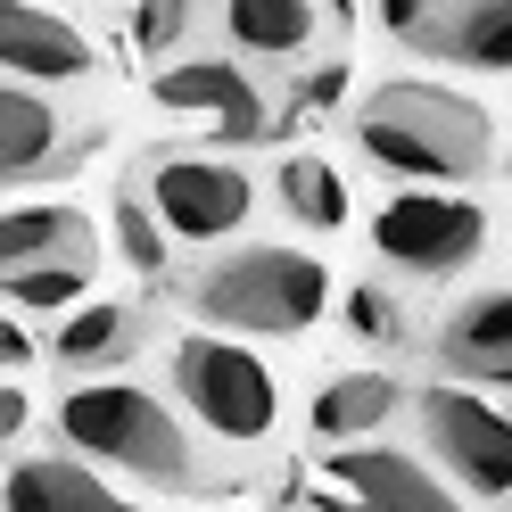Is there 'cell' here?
<instances>
[{
    "instance_id": "cell-1",
    "label": "cell",
    "mask_w": 512,
    "mask_h": 512,
    "mask_svg": "<svg viewBox=\"0 0 512 512\" xmlns=\"http://www.w3.org/2000/svg\"><path fill=\"white\" fill-rule=\"evenodd\" d=\"M356 141L372 166H389L422 190H463L496 166V116L471 100V91H446V83H380L372 100L356 108Z\"/></svg>"
},
{
    "instance_id": "cell-2",
    "label": "cell",
    "mask_w": 512,
    "mask_h": 512,
    "mask_svg": "<svg viewBox=\"0 0 512 512\" xmlns=\"http://www.w3.org/2000/svg\"><path fill=\"white\" fill-rule=\"evenodd\" d=\"M50 422H58V446H67L75 463H91V471H124V479H141V488H174V496L207 488L190 422L166 397L133 389V380H75V389L50 405Z\"/></svg>"
},
{
    "instance_id": "cell-3",
    "label": "cell",
    "mask_w": 512,
    "mask_h": 512,
    "mask_svg": "<svg viewBox=\"0 0 512 512\" xmlns=\"http://www.w3.org/2000/svg\"><path fill=\"white\" fill-rule=\"evenodd\" d=\"M190 314L232 339H298L331 314V265L306 248H281V240L223 248L190 281Z\"/></svg>"
},
{
    "instance_id": "cell-4",
    "label": "cell",
    "mask_w": 512,
    "mask_h": 512,
    "mask_svg": "<svg viewBox=\"0 0 512 512\" xmlns=\"http://www.w3.org/2000/svg\"><path fill=\"white\" fill-rule=\"evenodd\" d=\"M174 397H182L190 430H207L215 446H240V455L273 446V430H281V380L240 339H182L174 347Z\"/></svg>"
},
{
    "instance_id": "cell-5",
    "label": "cell",
    "mask_w": 512,
    "mask_h": 512,
    "mask_svg": "<svg viewBox=\"0 0 512 512\" xmlns=\"http://www.w3.org/2000/svg\"><path fill=\"white\" fill-rule=\"evenodd\" d=\"M422 438L446 471V488L463 504H488V512H512V413L488 405L479 389H455V380H430L422 397Z\"/></svg>"
},
{
    "instance_id": "cell-6",
    "label": "cell",
    "mask_w": 512,
    "mask_h": 512,
    "mask_svg": "<svg viewBox=\"0 0 512 512\" xmlns=\"http://www.w3.org/2000/svg\"><path fill=\"white\" fill-rule=\"evenodd\" d=\"M479 248H488V207L463 199V190H397L372 215V256L397 273H422V281L479 265Z\"/></svg>"
},
{
    "instance_id": "cell-7",
    "label": "cell",
    "mask_w": 512,
    "mask_h": 512,
    "mask_svg": "<svg viewBox=\"0 0 512 512\" xmlns=\"http://www.w3.org/2000/svg\"><path fill=\"white\" fill-rule=\"evenodd\" d=\"M141 207L166 223V240H232L248 207H256V182L240 157H149V174H141Z\"/></svg>"
},
{
    "instance_id": "cell-8",
    "label": "cell",
    "mask_w": 512,
    "mask_h": 512,
    "mask_svg": "<svg viewBox=\"0 0 512 512\" xmlns=\"http://www.w3.org/2000/svg\"><path fill=\"white\" fill-rule=\"evenodd\" d=\"M380 34L430 67L463 75H512V0H397L380 9Z\"/></svg>"
},
{
    "instance_id": "cell-9",
    "label": "cell",
    "mask_w": 512,
    "mask_h": 512,
    "mask_svg": "<svg viewBox=\"0 0 512 512\" xmlns=\"http://www.w3.org/2000/svg\"><path fill=\"white\" fill-rule=\"evenodd\" d=\"M149 91H157V108H174V116H207L223 149H256L273 133V108H265V91H256V75L240 58H166V67L149 75Z\"/></svg>"
},
{
    "instance_id": "cell-10",
    "label": "cell",
    "mask_w": 512,
    "mask_h": 512,
    "mask_svg": "<svg viewBox=\"0 0 512 512\" xmlns=\"http://www.w3.org/2000/svg\"><path fill=\"white\" fill-rule=\"evenodd\" d=\"M331 479L339 496L356 512H471L455 488H446V471H430L422 455H405V446H339L331 455Z\"/></svg>"
},
{
    "instance_id": "cell-11",
    "label": "cell",
    "mask_w": 512,
    "mask_h": 512,
    "mask_svg": "<svg viewBox=\"0 0 512 512\" xmlns=\"http://www.w3.org/2000/svg\"><path fill=\"white\" fill-rule=\"evenodd\" d=\"M430 356H438V380H455V389H479V397L512 389V290L463 298L430 331Z\"/></svg>"
},
{
    "instance_id": "cell-12",
    "label": "cell",
    "mask_w": 512,
    "mask_h": 512,
    "mask_svg": "<svg viewBox=\"0 0 512 512\" xmlns=\"http://www.w3.org/2000/svg\"><path fill=\"white\" fill-rule=\"evenodd\" d=\"M0 512H149L75 455H17L0 471Z\"/></svg>"
},
{
    "instance_id": "cell-13",
    "label": "cell",
    "mask_w": 512,
    "mask_h": 512,
    "mask_svg": "<svg viewBox=\"0 0 512 512\" xmlns=\"http://www.w3.org/2000/svg\"><path fill=\"white\" fill-rule=\"evenodd\" d=\"M0 75L25 91L75 83V75H91V34L58 9H0Z\"/></svg>"
},
{
    "instance_id": "cell-14",
    "label": "cell",
    "mask_w": 512,
    "mask_h": 512,
    "mask_svg": "<svg viewBox=\"0 0 512 512\" xmlns=\"http://www.w3.org/2000/svg\"><path fill=\"white\" fill-rule=\"evenodd\" d=\"M339 17L331 9H306V0H240L223 9V42H232L248 67H298L314 58V42H331Z\"/></svg>"
},
{
    "instance_id": "cell-15",
    "label": "cell",
    "mask_w": 512,
    "mask_h": 512,
    "mask_svg": "<svg viewBox=\"0 0 512 512\" xmlns=\"http://www.w3.org/2000/svg\"><path fill=\"white\" fill-rule=\"evenodd\" d=\"M34 265H100V240L75 207H9L0 215V281Z\"/></svg>"
},
{
    "instance_id": "cell-16",
    "label": "cell",
    "mask_w": 512,
    "mask_h": 512,
    "mask_svg": "<svg viewBox=\"0 0 512 512\" xmlns=\"http://www.w3.org/2000/svg\"><path fill=\"white\" fill-rule=\"evenodd\" d=\"M405 405V389L389 372H339V380H323V389H314V405H306V430L331 446H372L380 438V422H389V413Z\"/></svg>"
},
{
    "instance_id": "cell-17",
    "label": "cell",
    "mask_w": 512,
    "mask_h": 512,
    "mask_svg": "<svg viewBox=\"0 0 512 512\" xmlns=\"http://www.w3.org/2000/svg\"><path fill=\"white\" fill-rule=\"evenodd\" d=\"M58 141H67V124H58L50 108V91H25L0 75V182H25V174H42Z\"/></svg>"
},
{
    "instance_id": "cell-18",
    "label": "cell",
    "mask_w": 512,
    "mask_h": 512,
    "mask_svg": "<svg viewBox=\"0 0 512 512\" xmlns=\"http://www.w3.org/2000/svg\"><path fill=\"white\" fill-rule=\"evenodd\" d=\"M141 347V314L133 306H75L67 323L50 331V364H67V372H108L124 364Z\"/></svg>"
},
{
    "instance_id": "cell-19",
    "label": "cell",
    "mask_w": 512,
    "mask_h": 512,
    "mask_svg": "<svg viewBox=\"0 0 512 512\" xmlns=\"http://www.w3.org/2000/svg\"><path fill=\"white\" fill-rule=\"evenodd\" d=\"M273 190H281V215H298L306 232H339V223H347V174L331 166V157H314V149L281 157Z\"/></svg>"
},
{
    "instance_id": "cell-20",
    "label": "cell",
    "mask_w": 512,
    "mask_h": 512,
    "mask_svg": "<svg viewBox=\"0 0 512 512\" xmlns=\"http://www.w3.org/2000/svg\"><path fill=\"white\" fill-rule=\"evenodd\" d=\"M91 273H100V265H34V273L0 281V298H9V306H34V314H58V323H67V314L83 306V290H91Z\"/></svg>"
},
{
    "instance_id": "cell-21",
    "label": "cell",
    "mask_w": 512,
    "mask_h": 512,
    "mask_svg": "<svg viewBox=\"0 0 512 512\" xmlns=\"http://www.w3.org/2000/svg\"><path fill=\"white\" fill-rule=\"evenodd\" d=\"M116 240L133 256V273H166V223H157L141 199H116Z\"/></svg>"
},
{
    "instance_id": "cell-22",
    "label": "cell",
    "mask_w": 512,
    "mask_h": 512,
    "mask_svg": "<svg viewBox=\"0 0 512 512\" xmlns=\"http://www.w3.org/2000/svg\"><path fill=\"white\" fill-rule=\"evenodd\" d=\"M347 331L372 339V347H397L405 314H397V298H380V281H364V290H347Z\"/></svg>"
},
{
    "instance_id": "cell-23",
    "label": "cell",
    "mask_w": 512,
    "mask_h": 512,
    "mask_svg": "<svg viewBox=\"0 0 512 512\" xmlns=\"http://www.w3.org/2000/svg\"><path fill=\"white\" fill-rule=\"evenodd\" d=\"M133 42H141L149 58L182 50V42H190V9H166V0H157V9H141V17H133Z\"/></svg>"
},
{
    "instance_id": "cell-24",
    "label": "cell",
    "mask_w": 512,
    "mask_h": 512,
    "mask_svg": "<svg viewBox=\"0 0 512 512\" xmlns=\"http://www.w3.org/2000/svg\"><path fill=\"white\" fill-rule=\"evenodd\" d=\"M34 364V339L17 331V314H0V372H25Z\"/></svg>"
},
{
    "instance_id": "cell-25",
    "label": "cell",
    "mask_w": 512,
    "mask_h": 512,
    "mask_svg": "<svg viewBox=\"0 0 512 512\" xmlns=\"http://www.w3.org/2000/svg\"><path fill=\"white\" fill-rule=\"evenodd\" d=\"M25 422H34V397H25V389H0V446H9Z\"/></svg>"
},
{
    "instance_id": "cell-26",
    "label": "cell",
    "mask_w": 512,
    "mask_h": 512,
    "mask_svg": "<svg viewBox=\"0 0 512 512\" xmlns=\"http://www.w3.org/2000/svg\"><path fill=\"white\" fill-rule=\"evenodd\" d=\"M281 512H306V504H281Z\"/></svg>"
}]
</instances>
